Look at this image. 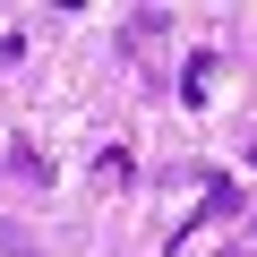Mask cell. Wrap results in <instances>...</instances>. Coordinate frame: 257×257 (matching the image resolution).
Returning <instances> with one entry per match:
<instances>
[{
	"instance_id": "obj_1",
	"label": "cell",
	"mask_w": 257,
	"mask_h": 257,
	"mask_svg": "<svg viewBox=\"0 0 257 257\" xmlns=\"http://www.w3.org/2000/svg\"><path fill=\"white\" fill-rule=\"evenodd\" d=\"M248 231H257V223H248Z\"/></svg>"
}]
</instances>
